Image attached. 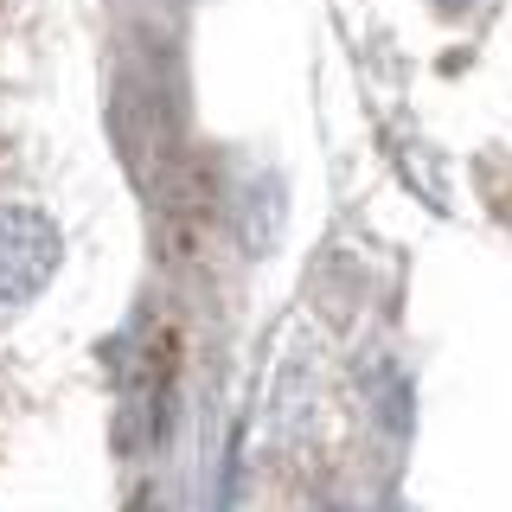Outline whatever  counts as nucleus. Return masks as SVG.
I'll use <instances>...</instances> for the list:
<instances>
[{"label": "nucleus", "mask_w": 512, "mask_h": 512, "mask_svg": "<svg viewBox=\"0 0 512 512\" xmlns=\"http://www.w3.org/2000/svg\"><path fill=\"white\" fill-rule=\"evenodd\" d=\"M64 263V237L39 205L0 199V308H26Z\"/></svg>", "instance_id": "obj_1"}]
</instances>
